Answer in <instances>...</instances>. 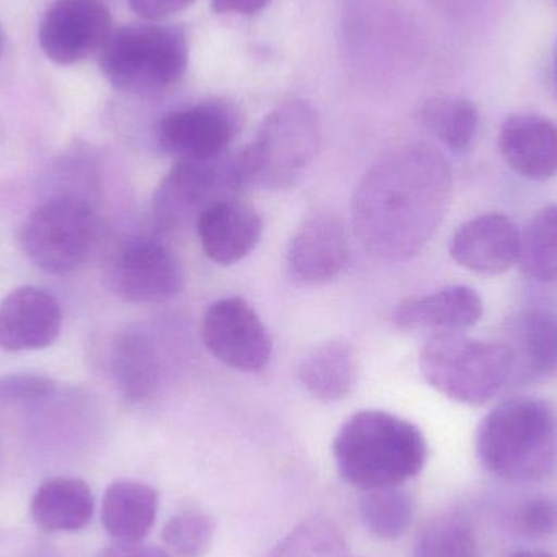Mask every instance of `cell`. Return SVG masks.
<instances>
[{
    "mask_svg": "<svg viewBox=\"0 0 557 557\" xmlns=\"http://www.w3.org/2000/svg\"><path fill=\"white\" fill-rule=\"evenodd\" d=\"M451 186L450 165L431 144H408L383 157L352 196L354 232L363 250L383 263L414 258L444 221Z\"/></svg>",
    "mask_w": 557,
    "mask_h": 557,
    "instance_id": "6da1fadb",
    "label": "cell"
},
{
    "mask_svg": "<svg viewBox=\"0 0 557 557\" xmlns=\"http://www.w3.org/2000/svg\"><path fill=\"white\" fill-rule=\"evenodd\" d=\"M341 478L360 491L399 487L428 460L424 435L392 412L367 409L350 416L333 442Z\"/></svg>",
    "mask_w": 557,
    "mask_h": 557,
    "instance_id": "7a4b0ae2",
    "label": "cell"
},
{
    "mask_svg": "<svg viewBox=\"0 0 557 557\" xmlns=\"http://www.w3.org/2000/svg\"><path fill=\"white\" fill-rule=\"evenodd\" d=\"M476 451L503 480L539 481L557 470V411L539 398L503 403L481 421Z\"/></svg>",
    "mask_w": 557,
    "mask_h": 557,
    "instance_id": "3957f363",
    "label": "cell"
},
{
    "mask_svg": "<svg viewBox=\"0 0 557 557\" xmlns=\"http://www.w3.org/2000/svg\"><path fill=\"white\" fill-rule=\"evenodd\" d=\"M321 144L320 117L304 100L284 101L274 108L250 146L237 153L245 188H290L310 169Z\"/></svg>",
    "mask_w": 557,
    "mask_h": 557,
    "instance_id": "277c9868",
    "label": "cell"
},
{
    "mask_svg": "<svg viewBox=\"0 0 557 557\" xmlns=\"http://www.w3.org/2000/svg\"><path fill=\"white\" fill-rule=\"evenodd\" d=\"M425 382L461 405L481 406L512 380L506 344L486 343L460 333L435 334L419 356Z\"/></svg>",
    "mask_w": 557,
    "mask_h": 557,
    "instance_id": "5b68a950",
    "label": "cell"
},
{
    "mask_svg": "<svg viewBox=\"0 0 557 557\" xmlns=\"http://www.w3.org/2000/svg\"><path fill=\"white\" fill-rule=\"evenodd\" d=\"M100 65L117 90L160 94L185 77L188 42L185 33L175 26H121L113 29L101 49Z\"/></svg>",
    "mask_w": 557,
    "mask_h": 557,
    "instance_id": "8992f818",
    "label": "cell"
},
{
    "mask_svg": "<svg viewBox=\"0 0 557 557\" xmlns=\"http://www.w3.org/2000/svg\"><path fill=\"white\" fill-rule=\"evenodd\" d=\"M95 235L94 205L84 196L58 195L29 212L20 231V245L38 270L67 274L87 260Z\"/></svg>",
    "mask_w": 557,
    "mask_h": 557,
    "instance_id": "52a82bcc",
    "label": "cell"
},
{
    "mask_svg": "<svg viewBox=\"0 0 557 557\" xmlns=\"http://www.w3.org/2000/svg\"><path fill=\"white\" fill-rule=\"evenodd\" d=\"M237 156L205 162L180 160L160 182L152 199V214L162 232H176L196 224L199 215L222 199L244 189Z\"/></svg>",
    "mask_w": 557,
    "mask_h": 557,
    "instance_id": "ba28073f",
    "label": "cell"
},
{
    "mask_svg": "<svg viewBox=\"0 0 557 557\" xmlns=\"http://www.w3.org/2000/svg\"><path fill=\"white\" fill-rule=\"evenodd\" d=\"M201 337L211 356L238 372H260L273 356L267 324L242 297H225L209 305L202 314Z\"/></svg>",
    "mask_w": 557,
    "mask_h": 557,
    "instance_id": "9c48e42d",
    "label": "cell"
},
{
    "mask_svg": "<svg viewBox=\"0 0 557 557\" xmlns=\"http://www.w3.org/2000/svg\"><path fill=\"white\" fill-rule=\"evenodd\" d=\"M108 285L131 304L172 300L185 285L182 263L163 242L134 237L124 242L108 264Z\"/></svg>",
    "mask_w": 557,
    "mask_h": 557,
    "instance_id": "30bf717a",
    "label": "cell"
},
{
    "mask_svg": "<svg viewBox=\"0 0 557 557\" xmlns=\"http://www.w3.org/2000/svg\"><path fill=\"white\" fill-rule=\"evenodd\" d=\"M240 127L237 110L227 101L212 100L172 111L157 126L163 152L188 162L224 157Z\"/></svg>",
    "mask_w": 557,
    "mask_h": 557,
    "instance_id": "8fae6325",
    "label": "cell"
},
{
    "mask_svg": "<svg viewBox=\"0 0 557 557\" xmlns=\"http://www.w3.org/2000/svg\"><path fill=\"white\" fill-rule=\"evenodd\" d=\"M113 33L110 10L98 0H58L39 26V46L49 61L78 64L100 54Z\"/></svg>",
    "mask_w": 557,
    "mask_h": 557,
    "instance_id": "7c38bea8",
    "label": "cell"
},
{
    "mask_svg": "<svg viewBox=\"0 0 557 557\" xmlns=\"http://www.w3.org/2000/svg\"><path fill=\"white\" fill-rule=\"evenodd\" d=\"M346 225L334 214H313L292 235L287 263L305 284H324L339 276L349 261Z\"/></svg>",
    "mask_w": 557,
    "mask_h": 557,
    "instance_id": "4fadbf2b",
    "label": "cell"
},
{
    "mask_svg": "<svg viewBox=\"0 0 557 557\" xmlns=\"http://www.w3.org/2000/svg\"><path fill=\"white\" fill-rule=\"evenodd\" d=\"M62 330L61 305L54 295L26 285L10 292L0 304V347L9 352L52 346Z\"/></svg>",
    "mask_w": 557,
    "mask_h": 557,
    "instance_id": "5bb4252c",
    "label": "cell"
},
{
    "mask_svg": "<svg viewBox=\"0 0 557 557\" xmlns=\"http://www.w3.org/2000/svg\"><path fill=\"white\" fill-rule=\"evenodd\" d=\"M450 257L478 274H503L519 263L520 232L499 212L465 222L448 245Z\"/></svg>",
    "mask_w": 557,
    "mask_h": 557,
    "instance_id": "9a60e30c",
    "label": "cell"
},
{
    "mask_svg": "<svg viewBox=\"0 0 557 557\" xmlns=\"http://www.w3.org/2000/svg\"><path fill=\"white\" fill-rule=\"evenodd\" d=\"M209 260L231 267L253 253L263 235V221L237 198L222 199L206 209L195 224Z\"/></svg>",
    "mask_w": 557,
    "mask_h": 557,
    "instance_id": "2e32d148",
    "label": "cell"
},
{
    "mask_svg": "<svg viewBox=\"0 0 557 557\" xmlns=\"http://www.w3.org/2000/svg\"><path fill=\"white\" fill-rule=\"evenodd\" d=\"M483 317V298L467 285H450L432 294L414 295L399 301L393 323L403 331L460 333Z\"/></svg>",
    "mask_w": 557,
    "mask_h": 557,
    "instance_id": "e0dca14e",
    "label": "cell"
},
{
    "mask_svg": "<svg viewBox=\"0 0 557 557\" xmlns=\"http://www.w3.org/2000/svg\"><path fill=\"white\" fill-rule=\"evenodd\" d=\"M499 150L523 178L545 182L557 175V126L539 114H513L504 121Z\"/></svg>",
    "mask_w": 557,
    "mask_h": 557,
    "instance_id": "ac0fdd59",
    "label": "cell"
},
{
    "mask_svg": "<svg viewBox=\"0 0 557 557\" xmlns=\"http://www.w3.org/2000/svg\"><path fill=\"white\" fill-rule=\"evenodd\" d=\"M507 349L512 356V379L543 380L557 375V314L522 311L510 323Z\"/></svg>",
    "mask_w": 557,
    "mask_h": 557,
    "instance_id": "d6986e66",
    "label": "cell"
},
{
    "mask_svg": "<svg viewBox=\"0 0 557 557\" xmlns=\"http://www.w3.org/2000/svg\"><path fill=\"white\" fill-rule=\"evenodd\" d=\"M110 369L121 395L127 401L140 403L159 388L162 360L149 334L127 330L117 334L111 346Z\"/></svg>",
    "mask_w": 557,
    "mask_h": 557,
    "instance_id": "ffe728a7",
    "label": "cell"
},
{
    "mask_svg": "<svg viewBox=\"0 0 557 557\" xmlns=\"http://www.w3.org/2000/svg\"><path fill=\"white\" fill-rule=\"evenodd\" d=\"M159 493L139 481H114L104 491L101 523L117 543H139L156 525Z\"/></svg>",
    "mask_w": 557,
    "mask_h": 557,
    "instance_id": "44dd1931",
    "label": "cell"
},
{
    "mask_svg": "<svg viewBox=\"0 0 557 557\" xmlns=\"http://www.w3.org/2000/svg\"><path fill=\"white\" fill-rule=\"evenodd\" d=\"M94 494L77 478H52L36 491L32 516L46 532H78L94 517Z\"/></svg>",
    "mask_w": 557,
    "mask_h": 557,
    "instance_id": "7402d4cb",
    "label": "cell"
},
{
    "mask_svg": "<svg viewBox=\"0 0 557 557\" xmlns=\"http://www.w3.org/2000/svg\"><path fill=\"white\" fill-rule=\"evenodd\" d=\"M298 379L318 401L336 403L347 398L357 382L352 347L343 339L320 344L301 360Z\"/></svg>",
    "mask_w": 557,
    "mask_h": 557,
    "instance_id": "603a6c76",
    "label": "cell"
},
{
    "mask_svg": "<svg viewBox=\"0 0 557 557\" xmlns=\"http://www.w3.org/2000/svg\"><path fill=\"white\" fill-rule=\"evenodd\" d=\"M421 121L447 149L461 152L476 137L480 113L468 98L447 95L425 101Z\"/></svg>",
    "mask_w": 557,
    "mask_h": 557,
    "instance_id": "cb8c5ba5",
    "label": "cell"
},
{
    "mask_svg": "<svg viewBox=\"0 0 557 557\" xmlns=\"http://www.w3.org/2000/svg\"><path fill=\"white\" fill-rule=\"evenodd\" d=\"M519 264L533 281H556L557 205L540 209L520 234Z\"/></svg>",
    "mask_w": 557,
    "mask_h": 557,
    "instance_id": "d4e9b609",
    "label": "cell"
},
{
    "mask_svg": "<svg viewBox=\"0 0 557 557\" xmlns=\"http://www.w3.org/2000/svg\"><path fill=\"white\" fill-rule=\"evenodd\" d=\"M357 510L363 527L380 540L401 539L414 516L411 497L399 487L363 491Z\"/></svg>",
    "mask_w": 557,
    "mask_h": 557,
    "instance_id": "484cf974",
    "label": "cell"
},
{
    "mask_svg": "<svg viewBox=\"0 0 557 557\" xmlns=\"http://www.w3.org/2000/svg\"><path fill=\"white\" fill-rule=\"evenodd\" d=\"M263 557H349V549L333 522L311 519L295 527Z\"/></svg>",
    "mask_w": 557,
    "mask_h": 557,
    "instance_id": "4316f807",
    "label": "cell"
},
{
    "mask_svg": "<svg viewBox=\"0 0 557 557\" xmlns=\"http://www.w3.org/2000/svg\"><path fill=\"white\" fill-rule=\"evenodd\" d=\"M414 557H480L476 540L467 525L441 517L425 525L416 542Z\"/></svg>",
    "mask_w": 557,
    "mask_h": 557,
    "instance_id": "83f0119b",
    "label": "cell"
},
{
    "mask_svg": "<svg viewBox=\"0 0 557 557\" xmlns=\"http://www.w3.org/2000/svg\"><path fill=\"white\" fill-rule=\"evenodd\" d=\"M162 540L178 556L205 557L214 540V525L206 513L186 510L165 523Z\"/></svg>",
    "mask_w": 557,
    "mask_h": 557,
    "instance_id": "f1b7e54d",
    "label": "cell"
},
{
    "mask_svg": "<svg viewBox=\"0 0 557 557\" xmlns=\"http://www.w3.org/2000/svg\"><path fill=\"white\" fill-rule=\"evenodd\" d=\"M52 392L54 382L38 373H10L0 379V401H36L46 398Z\"/></svg>",
    "mask_w": 557,
    "mask_h": 557,
    "instance_id": "f546056e",
    "label": "cell"
},
{
    "mask_svg": "<svg viewBox=\"0 0 557 557\" xmlns=\"http://www.w3.org/2000/svg\"><path fill=\"white\" fill-rule=\"evenodd\" d=\"M520 529L532 536L553 535L557 532L556 497H536L523 506Z\"/></svg>",
    "mask_w": 557,
    "mask_h": 557,
    "instance_id": "4dcf8cb0",
    "label": "cell"
},
{
    "mask_svg": "<svg viewBox=\"0 0 557 557\" xmlns=\"http://www.w3.org/2000/svg\"><path fill=\"white\" fill-rule=\"evenodd\" d=\"M195 2L196 0H127L131 10L140 18L149 20V22L182 12Z\"/></svg>",
    "mask_w": 557,
    "mask_h": 557,
    "instance_id": "1f68e13d",
    "label": "cell"
},
{
    "mask_svg": "<svg viewBox=\"0 0 557 557\" xmlns=\"http://www.w3.org/2000/svg\"><path fill=\"white\" fill-rule=\"evenodd\" d=\"M98 557H173L165 549L139 543H114L108 546Z\"/></svg>",
    "mask_w": 557,
    "mask_h": 557,
    "instance_id": "d6a6232c",
    "label": "cell"
},
{
    "mask_svg": "<svg viewBox=\"0 0 557 557\" xmlns=\"http://www.w3.org/2000/svg\"><path fill=\"white\" fill-rule=\"evenodd\" d=\"M271 0H212L219 15H253L270 5Z\"/></svg>",
    "mask_w": 557,
    "mask_h": 557,
    "instance_id": "836d02e7",
    "label": "cell"
},
{
    "mask_svg": "<svg viewBox=\"0 0 557 557\" xmlns=\"http://www.w3.org/2000/svg\"><path fill=\"white\" fill-rule=\"evenodd\" d=\"M510 557H555V556L549 555V553H543V552H522V553H517V555H513Z\"/></svg>",
    "mask_w": 557,
    "mask_h": 557,
    "instance_id": "e575fe53",
    "label": "cell"
},
{
    "mask_svg": "<svg viewBox=\"0 0 557 557\" xmlns=\"http://www.w3.org/2000/svg\"><path fill=\"white\" fill-rule=\"evenodd\" d=\"M2 49H3V38H2V33H0V54H2Z\"/></svg>",
    "mask_w": 557,
    "mask_h": 557,
    "instance_id": "d590c367",
    "label": "cell"
},
{
    "mask_svg": "<svg viewBox=\"0 0 557 557\" xmlns=\"http://www.w3.org/2000/svg\"><path fill=\"white\" fill-rule=\"evenodd\" d=\"M556 78H557V51H556Z\"/></svg>",
    "mask_w": 557,
    "mask_h": 557,
    "instance_id": "8d00e7d4",
    "label": "cell"
},
{
    "mask_svg": "<svg viewBox=\"0 0 557 557\" xmlns=\"http://www.w3.org/2000/svg\"><path fill=\"white\" fill-rule=\"evenodd\" d=\"M556 2H557V0H556Z\"/></svg>",
    "mask_w": 557,
    "mask_h": 557,
    "instance_id": "74e56055",
    "label": "cell"
}]
</instances>
